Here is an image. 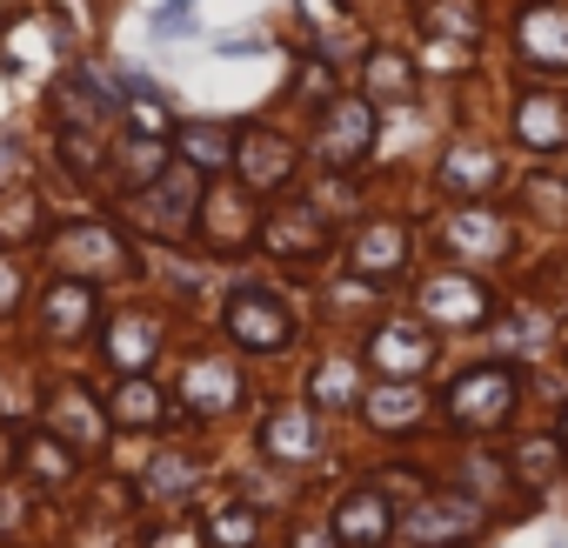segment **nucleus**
Returning <instances> with one entry per match:
<instances>
[{
  "mask_svg": "<svg viewBox=\"0 0 568 548\" xmlns=\"http://www.w3.org/2000/svg\"><path fill=\"white\" fill-rule=\"evenodd\" d=\"M48 261L68 274V282H121V274H134V254L121 247V234L108 221H74L48 241Z\"/></svg>",
  "mask_w": 568,
  "mask_h": 548,
  "instance_id": "1",
  "label": "nucleus"
},
{
  "mask_svg": "<svg viewBox=\"0 0 568 548\" xmlns=\"http://www.w3.org/2000/svg\"><path fill=\"white\" fill-rule=\"evenodd\" d=\"M481 8L475 0H435V8H422V34H428V68L435 74H462L475 41H481Z\"/></svg>",
  "mask_w": 568,
  "mask_h": 548,
  "instance_id": "2",
  "label": "nucleus"
},
{
  "mask_svg": "<svg viewBox=\"0 0 568 548\" xmlns=\"http://www.w3.org/2000/svg\"><path fill=\"white\" fill-rule=\"evenodd\" d=\"M221 328H227L234 348H254V355H281V348L295 342V315L281 308L274 295H261V288H241L227 302V322Z\"/></svg>",
  "mask_w": 568,
  "mask_h": 548,
  "instance_id": "3",
  "label": "nucleus"
},
{
  "mask_svg": "<svg viewBox=\"0 0 568 548\" xmlns=\"http://www.w3.org/2000/svg\"><path fill=\"white\" fill-rule=\"evenodd\" d=\"M375 134H382L375 101H328V114H322V128H315V154L348 174V168L375 148Z\"/></svg>",
  "mask_w": 568,
  "mask_h": 548,
  "instance_id": "4",
  "label": "nucleus"
},
{
  "mask_svg": "<svg viewBox=\"0 0 568 548\" xmlns=\"http://www.w3.org/2000/svg\"><path fill=\"white\" fill-rule=\"evenodd\" d=\"M515 415V375L508 368H468L448 388V422L455 428H501Z\"/></svg>",
  "mask_w": 568,
  "mask_h": 548,
  "instance_id": "5",
  "label": "nucleus"
},
{
  "mask_svg": "<svg viewBox=\"0 0 568 548\" xmlns=\"http://www.w3.org/2000/svg\"><path fill=\"white\" fill-rule=\"evenodd\" d=\"M488 288L475 282V274H428L422 282V315H428V328H455V335H468V328H481L488 322Z\"/></svg>",
  "mask_w": 568,
  "mask_h": 548,
  "instance_id": "6",
  "label": "nucleus"
},
{
  "mask_svg": "<svg viewBox=\"0 0 568 548\" xmlns=\"http://www.w3.org/2000/svg\"><path fill=\"white\" fill-rule=\"evenodd\" d=\"M368 368H375L382 382H415V375L435 368V335H428L422 322H382V328L368 335Z\"/></svg>",
  "mask_w": 568,
  "mask_h": 548,
  "instance_id": "7",
  "label": "nucleus"
},
{
  "mask_svg": "<svg viewBox=\"0 0 568 548\" xmlns=\"http://www.w3.org/2000/svg\"><path fill=\"white\" fill-rule=\"evenodd\" d=\"M475 528H481V508H475L468 495H428V501L402 521V535H408L415 548H462Z\"/></svg>",
  "mask_w": 568,
  "mask_h": 548,
  "instance_id": "8",
  "label": "nucleus"
},
{
  "mask_svg": "<svg viewBox=\"0 0 568 548\" xmlns=\"http://www.w3.org/2000/svg\"><path fill=\"white\" fill-rule=\"evenodd\" d=\"M515 48L528 68L541 74H568V8H555V0H535V8H521L515 21Z\"/></svg>",
  "mask_w": 568,
  "mask_h": 548,
  "instance_id": "9",
  "label": "nucleus"
},
{
  "mask_svg": "<svg viewBox=\"0 0 568 548\" xmlns=\"http://www.w3.org/2000/svg\"><path fill=\"white\" fill-rule=\"evenodd\" d=\"M234 168H241V187H247V194H281V187L295 181V141L254 128V134H241Z\"/></svg>",
  "mask_w": 568,
  "mask_h": 548,
  "instance_id": "10",
  "label": "nucleus"
},
{
  "mask_svg": "<svg viewBox=\"0 0 568 548\" xmlns=\"http://www.w3.org/2000/svg\"><path fill=\"white\" fill-rule=\"evenodd\" d=\"M187 207H194V174H187V168H161V174L128 201V221H141L148 234H181Z\"/></svg>",
  "mask_w": 568,
  "mask_h": 548,
  "instance_id": "11",
  "label": "nucleus"
},
{
  "mask_svg": "<svg viewBox=\"0 0 568 548\" xmlns=\"http://www.w3.org/2000/svg\"><path fill=\"white\" fill-rule=\"evenodd\" d=\"M254 442H261V455H267V461H315V455H322V428H315V415H308L302 402L267 408Z\"/></svg>",
  "mask_w": 568,
  "mask_h": 548,
  "instance_id": "12",
  "label": "nucleus"
},
{
  "mask_svg": "<svg viewBox=\"0 0 568 548\" xmlns=\"http://www.w3.org/2000/svg\"><path fill=\"white\" fill-rule=\"evenodd\" d=\"M261 241H267V254H281V261H315V254L328 247V214H322L315 201H295V207L267 214Z\"/></svg>",
  "mask_w": 568,
  "mask_h": 548,
  "instance_id": "13",
  "label": "nucleus"
},
{
  "mask_svg": "<svg viewBox=\"0 0 568 548\" xmlns=\"http://www.w3.org/2000/svg\"><path fill=\"white\" fill-rule=\"evenodd\" d=\"M442 247H455V254H468V261H508L515 227H508L495 207H462V214L442 221Z\"/></svg>",
  "mask_w": 568,
  "mask_h": 548,
  "instance_id": "14",
  "label": "nucleus"
},
{
  "mask_svg": "<svg viewBox=\"0 0 568 548\" xmlns=\"http://www.w3.org/2000/svg\"><path fill=\"white\" fill-rule=\"evenodd\" d=\"M348 254H355V282L382 288V282H395V274L408 267V227L402 221H368Z\"/></svg>",
  "mask_w": 568,
  "mask_h": 548,
  "instance_id": "15",
  "label": "nucleus"
},
{
  "mask_svg": "<svg viewBox=\"0 0 568 548\" xmlns=\"http://www.w3.org/2000/svg\"><path fill=\"white\" fill-rule=\"evenodd\" d=\"M48 428H54L61 442H74V448H94V442L108 435V408L94 402L88 382H61V388L48 395Z\"/></svg>",
  "mask_w": 568,
  "mask_h": 548,
  "instance_id": "16",
  "label": "nucleus"
},
{
  "mask_svg": "<svg viewBox=\"0 0 568 548\" xmlns=\"http://www.w3.org/2000/svg\"><path fill=\"white\" fill-rule=\"evenodd\" d=\"M435 181H442L448 194H488V187L501 181V154L481 148V141H455V148H442Z\"/></svg>",
  "mask_w": 568,
  "mask_h": 548,
  "instance_id": "17",
  "label": "nucleus"
},
{
  "mask_svg": "<svg viewBox=\"0 0 568 548\" xmlns=\"http://www.w3.org/2000/svg\"><path fill=\"white\" fill-rule=\"evenodd\" d=\"M388 495L368 481V488H348L342 495V508H335V541H355V548H375L382 535H388Z\"/></svg>",
  "mask_w": 568,
  "mask_h": 548,
  "instance_id": "18",
  "label": "nucleus"
},
{
  "mask_svg": "<svg viewBox=\"0 0 568 548\" xmlns=\"http://www.w3.org/2000/svg\"><path fill=\"white\" fill-rule=\"evenodd\" d=\"M41 328L61 335V342H81V335L94 328V288H88V282H68V274H61V282L41 295Z\"/></svg>",
  "mask_w": 568,
  "mask_h": 548,
  "instance_id": "19",
  "label": "nucleus"
},
{
  "mask_svg": "<svg viewBox=\"0 0 568 548\" xmlns=\"http://www.w3.org/2000/svg\"><path fill=\"white\" fill-rule=\"evenodd\" d=\"M54 114H61V128H101L108 121V88L88 74V68H68L61 81H54Z\"/></svg>",
  "mask_w": 568,
  "mask_h": 548,
  "instance_id": "20",
  "label": "nucleus"
},
{
  "mask_svg": "<svg viewBox=\"0 0 568 548\" xmlns=\"http://www.w3.org/2000/svg\"><path fill=\"white\" fill-rule=\"evenodd\" d=\"M148 362H161V322L148 315H121L108 328V368L121 375H148Z\"/></svg>",
  "mask_w": 568,
  "mask_h": 548,
  "instance_id": "21",
  "label": "nucleus"
},
{
  "mask_svg": "<svg viewBox=\"0 0 568 548\" xmlns=\"http://www.w3.org/2000/svg\"><path fill=\"white\" fill-rule=\"evenodd\" d=\"M181 395H187L194 415H227L241 402V368L234 362H194L187 382H181Z\"/></svg>",
  "mask_w": 568,
  "mask_h": 548,
  "instance_id": "22",
  "label": "nucleus"
},
{
  "mask_svg": "<svg viewBox=\"0 0 568 548\" xmlns=\"http://www.w3.org/2000/svg\"><path fill=\"white\" fill-rule=\"evenodd\" d=\"M362 415H368L375 428H408V422L428 415V395H422L415 382H375V388L362 395Z\"/></svg>",
  "mask_w": 568,
  "mask_h": 548,
  "instance_id": "23",
  "label": "nucleus"
},
{
  "mask_svg": "<svg viewBox=\"0 0 568 548\" xmlns=\"http://www.w3.org/2000/svg\"><path fill=\"white\" fill-rule=\"evenodd\" d=\"M201 221H207V241L214 247H241L254 227H247V187H214L201 201Z\"/></svg>",
  "mask_w": 568,
  "mask_h": 548,
  "instance_id": "24",
  "label": "nucleus"
},
{
  "mask_svg": "<svg viewBox=\"0 0 568 548\" xmlns=\"http://www.w3.org/2000/svg\"><path fill=\"white\" fill-rule=\"evenodd\" d=\"M515 134H521L528 148H561V141H568V108H561L555 94H528V101L515 108Z\"/></svg>",
  "mask_w": 568,
  "mask_h": 548,
  "instance_id": "25",
  "label": "nucleus"
},
{
  "mask_svg": "<svg viewBox=\"0 0 568 548\" xmlns=\"http://www.w3.org/2000/svg\"><path fill=\"white\" fill-rule=\"evenodd\" d=\"M355 355H328V362H315V375H308V395L322 402V408H355L362 402V388H355Z\"/></svg>",
  "mask_w": 568,
  "mask_h": 548,
  "instance_id": "26",
  "label": "nucleus"
},
{
  "mask_svg": "<svg viewBox=\"0 0 568 548\" xmlns=\"http://www.w3.org/2000/svg\"><path fill=\"white\" fill-rule=\"evenodd\" d=\"M108 415H114V422H128V428H148V422H161V388H154L148 375H121V388H114Z\"/></svg>",
  "mask_w": 568,
  "mask_h": 548,
  "instance_id": "27",
  "label": "nucleus"
},
{
  "mask_svg": "<svg viewBox=\"0 0 568 548\" xmlns=\"http://www.w3.org/2000/svg\"><path fill=\"white\" fill-rule=\"evenodd\" d=\"M408 94H415V68L395 48H375L368 54V101H408Z\"/></svg>",
  "mask_w": 568,
  "mask_h": 548,
  "instance_id": "28",
  "label": "nucleus"
},
{
  "mask_svg": "<svg viewBox=\"0 0 568 548\" xmlns=\"http://www.w3.org/2000/svg\"><path fill=\"white\" fill-rule=\"evenodd\" d=\"M521 207L548 227H568V181L561 174H528L521 181Z\"/></svg>",
  "mask_w": 568,
  "mask_h": 548,
  "instance_id": "29",
  "label": "nucleus"
},
{
  "mask_svg": "<svg viewBox=\"0 0 568 548\" xmlns=\"http://www.w3.org/2000/svg\"><path fill=\"white\" fill-rule=\"evenodd\" d=\"M34 227H41V194L34 187H8L0 194V241H34Z\"/></svg>",
  "mask_w": 568,
  "mask_h": 548,
  "instance_id": "30",
  "label": "nucleus"
},
{
  "mask_svg": "<svg viewBox=\"0 0 568 548\" xmlns=\"http://www.w3.org/2000/svg\"><path fill=\"white\" fill-rule=\"evenodd\" d=\"M194 481H201V461H194V455H161V461L148 468V495H154V501H181Z\"/></svg>",
  "mask_w": 568,
  "mask_h": 548,
  "instance_id": "31",
  "label": "nucleus"
},
{
  "mask_svg": "<svg viewBox=\"0 0 568 548\" xmlns=\"http://www.w3.org/2000/svg\"><path fill=\"white\" fill-rule=\"evenodd\" d=\"M555 468H561V448H555L548 435H528V442H515V475H521L528 488H548V481H555Z\"/></svg>",
  "mask_w": 568,
  "mask_h": 548,
  "instance_id": "32",
  "label": "nucleus"
},
{
  "mask_svg": "<svg viewBox=\"0 0 568 548\" xmlns=\"http://www.w3.org/2000/svg\"><path fill=\"white\" fill-rule=\"evenodd\" d=\"M495 342H501L508 355H541V348H548V322H541V315H528V308H515V315L495 328Z\"/></svg>",
  "mask_w": 568,
  "mask_h": 548,
  "instance_id": "33",
  "label": "nucleus"
},
{
  "mask_svg": "<svg viewBox=\"0 0 568 548\" xmlns=\"http://www.w3.org/2000/svg\"><path fill=\"white\" fill-rule=\"evenodd\" d=\"M207 528H214V541H221V548H254V535H261V515H254L247 501H234V508H221Z\"/></svg>",
  "mask_w": 568,
  "mask_h": 548,
  "instance_id": "34",
  "label": "nucleus"
},
{
  "mask_svg": "<svg viewBox=\"0 0 568 548\" xmlns=\"http://www.w3.org/2000/svg\"><path fill=\"white\" fill-rule=\"evenodd\" d=\"M227 154H234V141H227V128H187V161L194 168H227Z\"/></svg>",
  "mask_w": 568,
  "mask_h": 548,
  "instance_id": "35",
  "label": "nucleus"
},
{
  "mask_svg": "<svg viewBox=\"0 0 568 548\" xmlns=\"http://www.w3.org/2000/svg\"><path fill=\"white\" fill-rule=\"evenodd\" d=\"M28 461H34L41 481H68V475H74V455H68L54 435H34V442H28Z\"/></svg>",
  "mask_w": 568,
  "mask_h": 548,
  "instance_id": "36",
  "label": "nucleus"
},
{
  "mask_svg": "<svg viewBox=\"0 0 568 548\" xmlns=\"http://www.w3.org/2000/svg\"><path fill=\"white\" fill-rule=\"evenodd\" d=\"M168 168V154H161V141H148V134H134L128 141V181H154Z\"/></svg>",
  "mask_w": 568,
  "mask_h": 548,
  "instance_id": "37",
  "label": "nucleus"
},
{
  "mask_svg": "<svg viewBox=\"0 0 568 548\" xmlns=\"http://www.w3.org/2000/svg\"><path fill=\"white\" fill-rule=\"evenodd\" d=\"M194 8H201V0H161V14H154V34H161V41L187 34V28H194Z\"/></svg>",
  "mask_w": 568,
  "mask_h": 548,
  "instance_id": "38",
  "label": "nucleus"
},
{
  "mask_svg": "<svg viewBox=\"0 0 568 548\" xmlns=\"http://www.w3.org/2000/svg\"><path fill=\"white\" fill-rule=\"evenodd\" d=\"M128 114H134V134H148V141H161V134H168V108H154V101H134Z\"/></svg>",
  "mask_w": 568,
  "mask_h": 548,
  "instance_id": "39",
  "label": "nucleus"
},
{
  "mask_svg": "<svg viewBox=\"0 0 568 548\" xmlns=\"http://www.w3.org/2000/svg\"><path fill=\"white\" fill-rule=\"evenodd\" d=\"M14 308H21V267L0 261V315H14Z\"/></svg>",
  "mask_w": 568,
  "mask_h": 548,
  "instance_id": "40",
  "label": "nucleus"
},
{
  "mask_svg": "<svg viewBox=\"0 0 568 548\" xmlns=\"http://www.w3.org/2000/svg\"><path fill=\"white\" fill-rule=\"evenodd\" d=\"M302 94L315 101V94H335V74H328V61H308V74H302Z\"/></svg>",
  "mask_w": 568,
  "mask_h": 548,
  "instance_id": "41",
  "label": "nucleus"
},
{
  "mask_svg": "<svg viewBox=\"0 0 568 548\" xmlns=\"http://www.w3.org/2000/svg\"><path fill=\"white\" fill-rule=\"evenodd\" d=\"M462 475H468L475 488H488V481H501V468H495L488 455H468V461H462Z\"/></svg>",
  "mask_w": 568,
  "mask_h": 548,
  "instance_id": "42",
  "label": "nucleus"
},
{
  "mask_svg": "<svg viewBox=\"0 0 568 548\" xmlns=\"http://www.w3.org/2000/svg\"><path fill=\"white\" fill-rule=\"evenodd\" d=\"M295 548H342V541H335V528H302Z\"/></svg>",
  "mask_w": 568,
  "mask_h": 548,
  "instance_id": "43",
  "label": "nucleus"
},
{
  "mask_svg": "<svg viewBox=\"0 0 568 548\" xmlns=\"http://www.w3.org/2000/svg\"><path fill=\"white\" fill-rule=\"evenodd\" d=\"M21 521V495L14 488H0V528H14Z\"/></svg>",
  "mask_w": 568,
  "mask_h": 548,
  "instance_id": "44",
  "label": "nucleus"
},
{
  "mask_svg": "<svg viewBox=\"0 0 568 548\" xmlns=\"http://www.w3.org/2000/svg\"><path fill=\"white\" fill-rule=\"evenodd\" d=\"M187 541H194V535H181V528H174V535H161L154 548H187Z\"/></svg>",
  "mask_w": 568,
  "mask_h": 548,
  "instance_id": "45",
  "label": "nucleus"
},
{
  "mask_svg": "<svg viewBox=\"0 0 568 548\" xmlns=\"http://www.w3.org/2000/svg\"><path fill=\"white\" fill-rule=\"evenodd\" d=\"M308 14H315V21H328V14H335V0H308Z\"/></svg>",
  "mask_w": 568,
  "mask_h": 548,
  "instance_id": "46",
  "label": "nucleus"
},
{
  "mask_svg": "<svg viewBox=\"0 0 568 548\" xmlns=\"http://www.w3.org/2000/svg\"><path fill=\"white\" fill-rule=\"evenodd\" d=\"M561 442H568V415H561Z\"/></svg>",
  "mask_w": 568,
  "mask_h": 548,
  "instance_id": "47",
  "label": "nucleus"
}]
</instances>
